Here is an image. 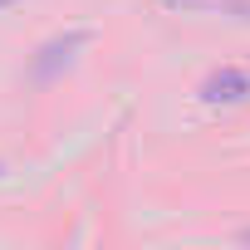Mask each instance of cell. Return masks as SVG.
Masks as SVG:
<instances>
[{
  "instance_id": "obj_2",
  "label": "cell",
  "mask_w": 250,
  "mask_h": 250,
  "mask_svg": "<svg viewBox=\"0 0 250 250\" xmlns=\"http://www.w3.org/2000/svg\"><path fill=\"white\" fill-rule=\"evenodd\" d=\"M206 103H250V69H216L201 83Z\"/></svg>"
},
{
  "instance_id": "obj_3",
  "label": "cell",
  "mask_w": 250,
  "mask_h": 250,
  "mask_svg": "<svg viewBox=\"0 0 250 250\" xmlns=\"http://www.w3.org/2000/svg\"><path fill=\"white\" fill-rule=\"evenodd\" d=\"M88 40H93L88 30H69L64 40H49V44L40 49V59H35V79H49V74H54L59 64H69V54H74V49H83Z\"/></svg>"
},
{
  "instance_id": "obj_5",
  "label": "cell",
  "mask_w": 250,
  "mask_h": 250,
  "mask_svg": "<svg viewBox=\"0 0 250 250\" xmlns=\"http://www.w3.org/2000/svg\"><path fill=\"white\" fill-rule=\"evenodd\" d=\"M240 240H245V245H250V230H245V235H240Z\"/></svg>"
},
{
  "instance_id": "obj_1",
  "label": "cell",
  "mask_w": 250,
  "mask_h": 250,
  "mask_svg": "<svg viewBox=\"0 0 250 250\" xmlns=\"http://www.w3.org/2000/svg\"><path fill=\"white\" fill-rule=\"evenodd\" d=\"M152 5L177 10V15H221V20L250 25V0H152Z\"/></svg>"
},
{
  "instance_id": "obj_4",
  "label": "cell",
  "mask_w": 250,
  "mask_h": 250,
  "mask_svg": "<svg viewBox=\"0 0 250 250\" xmlns=\"http://www.w3.org/2000/svg\"><path fill=\"white\" fill-rule=\"evenodd\" d=\"M5 5H20V0H0V10H5Z\"/></svg>"
}]
</instances>
